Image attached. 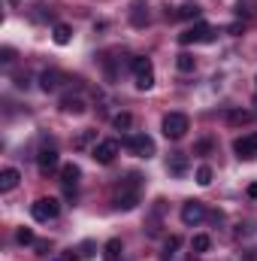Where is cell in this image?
<instances>
[{
    "label": "cell",
    "instance_id": "f1b7e54d",
    "mask_svg": "<svg viewBox=\"0 0 257 261\" xmlns=\"http://www.w3.org/2000/svg\"><path fill=\"white\" fill-rule=\"evenodd\" d=\"M209 149H212V143H209V140H203V143L197 146V152H209Z\"/></svg>",
    "mask_w": 257,
    "mask_h": 261
},
{
    "label": "cell",
    "instance_id": "ba28073f",
    "mask_svg": "<svg viewBox=\"0 0 257 261\" xmlns=\"http://www.w3.org/2000/svg\"><path fill=\"white\" fill-rule=\"evenodd\" d=\"M203 219H206V203H200V200H185V206H182V222H185L188 228H197Z\"/></svg>",
    "mask_w": 257,
    "mask_h": 261
},
{
    "label": "cell",
    "instance_id": "5bb4252c",
    "mask_svg": "<svg viewBox=\"0 0 257 261\" xmlns=\"http://www.w3.org/2000/svg\"><path fill=\"white\" fill-rule=\"evenodd\" d=\"M61 82H64V76H61L58 70H46V73L40 76V88H43V91H58Z\"/></svg>",
    "mask_w": 257,
    "mask_h": 261
},
{
    "label": "cell",
    "instance_id": "44dd1931",
    "mask_svg": "<svg viewBox=\"0 0 257 261\" xmlns=\"http://www.w3.org/2000/svg\"><path fill=\"white\" fill-rule=\"evenodd\" d=\"M176 67H179L182 73H191L194 67H197V61H194V55H188V52H182V55L176 58Z\"/></svg>",
    "mask_w": 257,
    "mask_h": 261
},
{
    "label": "cell",
    "instance_id": "7a4b0ae2",
    "mask_svg": "<svg viewBox=\"0 0 257 261\" xmlns=\"http://www.w3.org/2000/svg\"><path fill=\"white\" fill-rule=\"evenodd\" d=\"M130 70H133V79H136V88L139 91L154 88V67H151L148 58H133L130 61Z\"/></svg>",
    "mask_w": 257,
    "mask_h": 261
},
{
    "label": "cell",
    "instance_id": "83f0119b",
    "mask_svg": "<svg viewBox=\"0 0 257 261\" xmlns=\"http://www.w3.org/2000/svg\"><path fill=\"white\" fill-rule=\"evenodd\" d=\"M91 249H94V243H82V258H91L94 255Z\"/></svg>",
    "mask_w": 257,
    "mask_h": 261
},
{
    "label": "cell",
    "instance_id": "4316f807",
    "mask_svg": "<svg viewBox=\"0 0 257 261\" xmlns=\"http://www.w3.org/2000/svg\"><path fill=\"white\" fill-rule=\"evenodd\" d=\"M179 246H182V240H179V237H170V240H167V246H164V252H167V255H173Z\"/></svg>",
    "mask_w": 257,
    "mask_h": 261
},
{
    "label": "cell",
    "instance_id": "e0dca14e",
    "mask_svg": "<svg viewBox=\"0 0 257 261\" xmlns=\"http://www.w3.org/2000/svg\"><path fill=\"white\" fill-rule=\"evenodd\" d=\"M121 252H124L121 240H109V243L103 246V258L106 261H121Z\"/></svg>",
    "mask_w": 257,
    "mask_h": 261
},
{
    "label": "cell",
    "instance_id": "f546056e",
    "mask_svg": "<svg viewBox=\"0 0 257 261\" xmlns=\"http://www.w3.org/2000/svg\"><path fill=\"white\" fill-rule=\"evenodd\" d=\"M37 252L40 255H49V243H37Z\"/></svg>",
    "mask_w": 257,
    "mask_h": 261
},
{
    "label": "cell",
    "instance_id": "4fadbf2b",
    "mask_svg": "<svg viewBox=\"0 0 257 261\" xmlns=\"http://www.w3.org/2000/svg\"><path fill=\"white\" fill-rule=\"evenodd\" d=\"M167 170H170L173 176H185V173H188V155H185V152H173L170 161H167Z\"/></svg>",
    "mask_w": 257,
    "mask_h": 261
},
{
    "label": "cell",
    "instance_id": "6da1fadb",
    "mask_svg": "<svg viewBox=\"0 0 257 261\" xmlns=\"http://www.w3.org/2000/svg\"><path fill=\"white\" fill-rule=\"evenodd\" d=\"M139 186H142V182H139V173H130L127 182L118 186V192L112 197V206H115V210H124V213L133 210V206L139 203Z\"/></svg>",
    "mask_w": 257,
    "mask_h": 261
},
{
    "label": "cell",
    "instance_id": "cb8c5ba5",
    "mask_svg": "<svg viewBox=\"0 0 257 261\" xmlns=\"http://www.w3.org/2000/svg\"><path fill=\"white\" fill-rule=\"evenodd\" d=\"M112 125H115L118 130H127L130 125H133V116H130V113H118V116L112 119Z\"/></svg>",
    "mask_w": 257,
    "mask_h": 261
},
{
    "label": "cell",
    "instance_id": "4dcf8cb0",
    "mask_svg": "<svg viewBox=\"0 0 257 261\" xmlns=\"http://www.w3.org/2000/svg\"><path fill=\"white\" fill-rule=\"evenodd\" d=\"M55 261H67V258H55Z\"/></svg>",
    "mask_w": 257,
    "mask_h": 261
},
{
    "label": "cell",
    "instance_id": "30bf717a",
    "mask_svg": "<svg viewBox=\"0 0 257 261\" xmlns=\"http://www.w3.org/2000/svg\"><path fill=\"white\" fill-rule=\"evenodd\" d=\"M37 167H40V173H43V176H46V173H52V170L58 167V149H55V146L40 149V155H37Z\"/></svg>",
    "mask_w": 257,
    "mask_h": 261
},
{
    "label": "cell",
    "instance_id": "484cf974",
    "mask_svg": "<svg viewBox=\"0 0 257 261\" xmlns=\"http://www.w3.org/2000/svg\"><path fill=\"white\" fill-rule=\"evenodd\" d=\"M94 137H97V130H85V134H82V137L76 140V149H85V146H88V143H91Z\"/></svg>",
    "mask_w": 257,
    "mask_h": 261
},
{
    "label": "cell",
    "instance_id": "5b68a950",
    "mask_svg": "<svg viewBox=\"0 0 257 261\" xmlns=\"http://www.w3.org/2000/svg\"><path fill=\"white\" fill-rule=\"evenodd\" d=\"M118 149H121V143H118V140H100V143H94L91 158H94L97 164H112V161H115V155H118Z\"/></svg>",
    "mask_w": 257,
    "mask_h": 261
},
{
    "label": "cell",
    "instance_id": "9c48e42d",
    "mask_svg": "<svg viewBox=\"0 0 257 261\" xmlns=\"http://www.w3.org/2000/svg\"><path fill=\"white\" fill-rule=\"evenodd\" d=\"M233 152H236V158H245V161L257 158V130H254V134L239 137V140L233 143Z\"/></svg>",
    "mask_w": 257,
    "mask_h": 261
},
{
    "label": "cell",
    "instance_id": "7402d4cb",
    "mask_svg": "<svg viewBox=\"0 0 257 261\" xmlns=\"http://www.w3.org/2000/svg\"><path fill=\"white\" fill-rule=\"evenodd\" d=\"M200 15V6L197 3H185V6H179V12H176V18H197Z\"/></svg>",
    "mask_w": 257,
    "mask_h": 261
},
{
    "label": "cell",
    "instance_id": "8fae6325",
    "mask_svg": "<svg viewBox=\"0 0 257 261\" xmlns=\"http://www.w3.org/2000/svg\"><path fill=\"white\" fill-rule=\"evenodd\" d=\"M148 21H151V15H148V3L133 0V3H130V24H133V28H145Z\"/></svg>",
    "mask_w": 257,
    "mask_h": 261
},
{
    "label": "cell",
    "instance_id": "ffe728a7",
    "mask_svg": "<svg viewBox=\"0 0 257 261\" xmlns=\"http://www.w3.org/2000/svg\"><path fill=\"white\" fill-rule=\"evenodd\" d=\"M209 246H212V240H209L206 234H197V237L191 240V249H194V252H200V255H203V252H209Z\"/></svg>",
    "mask_w": 257,
    "mask_h": 261
},
{
    "label": "cell",
    "instance_id": "52a82bcc",
    "mask_svg": "<svg viewBox=\"0 0 257 261\" xmlns=\"http://www.w3.org/2000/svg\"><path fill=\"white\" fill-rule=\"evenodd\" d=\"M206 40H212V28H209L206 21H197L194 28H188V31H182V34H179V43H182V46L206 43Z\"/></svg>",
    "mask_w": 257,
    "mask_h": 261
},
{
    "label": "cell",
    "instance_id": "d6986e66",
    "mask_svg": "<svg viewBox=\"0 0 257 261\" xmlns=\"http://www.w3.org/2000/svg\"><path fill=\"white\" fill-rule=\"evenodd\" d=\"M52 37H55V43H58V46H67V43L73 40V31H70V24H55Z\"/></svg>",
    "mask_w": 257,
    "mask_h": 261
},
{
    "label": "cell",
    "instance_id": "ac0fdd59",
    "mask_svg": "<svg viewBox=\"0 0 257 261\" xmlns=\"http://www.w3.org/2000/svg\"><path fill=\"white\" fill-rule=\"evenodd\" d=\"M251 119H254V116H251L248 110H230V113H227V122H230V125H248Z\"/></svg>",
    "mask_w": 257,
    "mask_h": 261
},
{
    "label": "cell",
    "instance_id": "2e32d148",
    "mask_svg": "<svg viewBox=\"0 0 257 261\" xmlns=\"http://www.w3.org/2000/svg\"><path fill=\"white\" fill-rule=\"evenodd\" d=\"M18 182H21V173H18L15 167H6V170L0 173V192H12Z\"/></svg>",
    "mask_w": 257,
    "mask_h": 261
},
{
    "label": "cell",
    "instance_id": "603a6c76",
    "mask_svg": "<svg viewBox=\"0 0 257 261\" xmlns=\"http://www.w3.org/2000/svg\"><path fill=\"white\" fill-rule=\"evenodd\" d=\"M197 182H200V186H209V182H212V167H209V164H200V167H197Z\"/></svg>",
    "mask_w": 257,
    "mask_h": 261
},
{
    "label": "cell",
    "instance_id": "d4e9b609",
    "mask_svg": "<svg viewBox=\"0 0 257 261\" xmlns=\"http://www.w3.org/2000/svg\"><path fill=\"white\" fill-rule=\"evenodd\" d=\"M15 240H18L21 246H30V243H34V231H30V228H18V234H15Z\"/></svg>",
    "mask_w": 257,
    "mask_h": 261
},
{
    "label": "cell",
    "instance_id": "277c9868",
    "mask_svg": "<svg viewBox=\"0 0 257 261\" xmlns=\"http://www.w3.org/2000/svg\"><path fill=\"white\" fill-rule=\"evenodd\" d=\"M58 213H61L58 197H40V200L30 203V216L37 222H52V219H58Z\"/></svg>",
    "mask_w": 257,
    "mask_h": 261
},
{
    "label": "cell",
    "instance_id": "7c38bea8",
    "mask_svg": "<svg viewBox=\"0 0 257 261\" xmlns=\"http://www.w3.org/2000/svg\"><path fill=\"white\" fill-rule=\"evenodd\" d=\"M79 176H82L79 164H64V167H61V182H64L67 195H73V192H76V182H79Z\"/></svg>",
    "mask_w": 257,
    "mask_h": 261
},
{
    "label": "cell",
    "instance_id": "3957f363",
    "mask_svg": "<svg viewBox=\"0 0 257 261\" xmlns=\"http://www.w3.org/2000/svg\"><path fill=\"white\" fill-rule=\"evenodd\" d=\"M188 128H191V122L185 113H170V116H164V125H160L167 140H182L188 134Z\"/></svg>",
    "mask_w": 257,
    "mask_h": 261
},
{
    "label": "cell",
    "instance_id": "8992f818",
    "mask_svg": "<svg viewBox=\"0 0 257 261\" xmlns=\"http://www.w3.org/2000/svg\"><path fill=\"white\" fill-rule=\"evenodd\" d=\"M124 146H127L133 155H139V158H151L154 155V140L148 134H133V137L124 140Z\"/></svg>",
    "mask_w": 257,
    "mask_h": 261
},
{
    "label": "cell",
    "instance_id": "9a60e30c",
    "mask_svg": "<svg viewBox=\"0 0 257 261\" xmlns=\"http://www.w3.org/2000/svg\"><path fill=\"white\" fill-rule=\"evenodd\" d=\"M61 110H64L67 116H82V113H85V100L67 94V97H61Z\"/></svg>",
    "mask_w": 257,
    "mask_h": 261
}]
</instances>
